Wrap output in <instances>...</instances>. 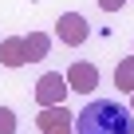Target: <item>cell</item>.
<instances>
[{"label": "cell", "mask_w": 134, "mask_h": 134, "mask_svg": "<svg viewBox=\"0 0 134 134\" xmlns=\"http://www.w3.org/2000/svg\"><path fill=\"white\" fill-rule=\"evenodd\" d=\"M75 134H134L130 110L114 99H91L75 114Z\"/></svg>", "instance_id": "6da1fadb"}, {"label": "cell", "mask_w": 134, "mask_h": 134, "mask_svg": "<svg viewBox=\"0 0 134 134\" xmlns=\"http://www.w3.org/2000/svg\"><path fill=\"white\" fill-rule=\"evenodd\" d=\"M55 36H59V43H67V47H83L87 36H91V24H87V16H79V12H63V16L55 20Z\"/></svg>", "instance_id": "7a4b0ae2"}, {"label": "cell", "mask_w": 134, "mask_h": 134, "mask_svg": "<svg viewBox=\"0 0 134 134\" xmlns=\"http://www.w3.org/2000/svg\"><path fill=\"white\" fill-rule=\"evenodd\" d=\"M67 95H71V87H67V79H63L59 71L40 75V83H36V103H40V107H59Z\"/></svg>", "instance_id": "3957f363"}, {"label": "cell", "mask_w": 134, "mask_h": 134, "mask_svg": "<svg viewBox=\"0 0 134 134\" xmlns=\"http://www.w3.org/2000/svg\"><path fill=\"white\" fill-rule=\"evenodd\" d=\"M63 79H67V87H71L75 95H91V91H99V67L87 63V59H79V63L67 67Z\"/></svg>", "instance_id": "277c9868"}, {"label": "cell", "mask_w": 134, "mask_h": 134, "mask_svg": "<svg viewBox=\"0 0 134 134\" xmlns=\"http://www.w3.org/2000/svg\"><path fill=\"white\" fill-rule=\"evenodd\" d=\"M0 63H4V67H24V63H28V55H24V36L0 40Z\"/></svg>", "instance_id": "5b68a950"}, {"label": "cell", "mask_w": 134, "mask_h": 134, "mask_svg": "<svg viewBox=\"0 0 134 134\" xmlns=\"http://www.w3.org/2000/svg\"><path fill=\"white\" fill-rule=\"evenodd\" d=\"M47 51H51V36H47V32H28V36H24V55H28V63L47 59Z\"/></svg>", "instance_id": "8992f818"}, {"label": "cell", "mask_w": 134, "mask_h": 134, "mask_svg": "<svg viewBox=\"0 0 134 134\" xmlns=\"http://www.w3.org/2000/svg\"><path fill=\"white\" fill-rule=\"evenodd\" d=\"M71 118H75V114L67 110L63 103H59V107H40V114H36V126H40V130H47V126H55V122H71Z\"/></svg>", "instance_id": "52a82bcc"}, {"label": "cell", "mask_w": 134, "mask_h": 134, "mask_svg": "<svg viewBox=\"0 0 134 134\" xmlns=\"http://www.w3.org/2000/svg\"><path fill=\"white\" fill-rule=\"evenodd\" d=\"M114 87L118 91H134V55L130 59H118V67H114Z\"/></svg>", "instance_id": "ba28073f"}, {"label": "cell", "mask_w": 134, "mask_h": 134, "mask_svg": "<svg viewBox=\"0 0 134 134\" xmlns=\"http://www.w3.org/2000/svg\"><path fill=\"white\" fill-rule=\"evenodd\" d=\"M16 126H20L16 122V110L12 107H0V134H16Z\"/></svg>", "instance_id": "9c48e42d"}, {"label": "cell", "mask_w": 134, "mask_h": 134, "mask_svg": "<svg viewBox=\"0 0 134 134\" xmlns=\"http://www.w3.org/2000/svg\"><path fill=\"white\" fill-rule=\"evenodd\" d=\"M40 134H75V118H71V122H55V126H47V130H40Z\"/></svg>", "instance_id": "30bf717a"}, {"label": "cell", "mask_w": 134, "mask_h": 134, "mask_svg": "<svg viewBox=\"0 0 134 134\" xmlns=\"http://www.w3.org/2000/svg\"><path fill=\"white\" fill-rule=\"evenodd\" d=\"M122 4H126V0H99L103 12H122Z\"/></svg>", "instance_id": "8fae6325"}, {"label": "cell", "mask_w": 134, "mask_h": 134, "mask_svg": "<svg viewBox=\"0 0 134 134\" xmlns=\"http://www.w3.org/2000/svg\"><path fill=\"white\" fill-rule=\"evenodd\" d=\"M130 95H134V91H130ZM130 114H134V99H130Z\"/></svg>", "instance_id": "7c38bea8"}]
</instances>
